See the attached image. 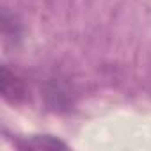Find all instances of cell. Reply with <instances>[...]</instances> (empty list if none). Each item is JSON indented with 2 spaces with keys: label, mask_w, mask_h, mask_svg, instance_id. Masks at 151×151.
<instances>
[{
  "label": "cell",
  "mask_w": 151,
  "mask_h": 151,
  "mask_svg": "<svg viewBox=\"0 0 151 151\" xmlns=\"http://www.w3.org/2000/svg\"><path fill=\"white\" fill-rule=\"evenodd\" d=\"M2 86H6V87H2V94H4V98L7 101L14 103L23 96V89H22L20 80L7 71V68L2 69Z\"/></svg>",
  "instance_id": "1"
},
{
  "label": "cell",
  "mask_w": 151,
  "mask_h": 151,
  "mask_svg": "<svg viewBox=\"0 0 151 151\" xmlns=\"http://www.w3.org/2000/svg\"><path fill=\"white\" fill-rule=\"evenodd\" d=\"M20 147H23V149H27V147L29 149H64L66 144L50 135H37V137L27 139L25 144L20 142Z\"/></svg>",
  "instance_id": "2"
}]
</instances>
